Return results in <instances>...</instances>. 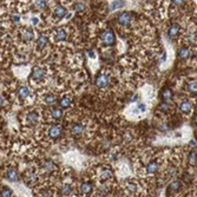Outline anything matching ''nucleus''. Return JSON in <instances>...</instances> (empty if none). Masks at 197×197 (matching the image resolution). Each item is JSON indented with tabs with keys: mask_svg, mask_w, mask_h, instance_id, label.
<instances>
[{
	"mask_svg": "<svg viewBox=\"0 0 197 197\" xmlns=\"http://www.w3.org/2000/svg\"><path fill=\"white\" fill-rule=\"evenodd\" d=\"M117 21L122 26H129L131 24V21H132V16L130 13H128V12H123V13H120L118 16Z\"/></svg>",
	"mask_w": 197,
	"mask_h": 197,
	"instance_id": "f257e3e1",
	"label": "nucleus"
},
{
	"mask_svg": "<svg viewBox=\"0 0 197 197\" xmlns=\"http://www.w3.org/2000/svg\"><path fill=\"white\" fill-rule=\"evenodd\" d=\"M101 39H102V41H103L105 45H112V44L115 43V34H113L112 31L107 30V31H105V32L102 33Z\"/></svg>",
	"mask_w": 197,
	"mask_h": 197,
	"instance_id": "f03ea898",
	"label": "nucleus"
},
{
	"mask_svg": "<svg viewBox=\"0 0 197 197\" xmlns=\"http://www.w3.org/2000/svg\"><path fill=\"white\" fill-rule=\"evenodd\" d=\"M63 133V128L60 125H52L48 129V137H51L52 139H57L61 136Z\"/></svg>",
	"mask_w": 197,
	"mask_h": 197,
	"instance_id": "7ed1b4c3",
	"label": "nucleus"
},
{
	"mask_svg": "<svg viewBox=\"0 0 197 197\" xmlns=\"http://www.w3.org/2000/svg\"><path fill=\"white\" fill-rule=\"evenodd\" d=\"M110 84V78L109 76L104 75V73H102V75H99L97 77V80H96V85L98 86L99 89H105L106 86H109Z\"/></svg>",
	"mask_w": 197,
	"mask_h": 197,
	"instance_id": "20e7f679",
	"label": "nucleus"
},
{
	"mask_svg": "<svg viewBox=\"0 0 197 197\" xmlns=\"http://www.w3.org/2000/svg\"><path fill=\"white\" fill-rule=\"evenodd\" d=\"M45 76V71L40 67H34L33 71H32V75H31V79L34 80V82H39L44 78Z\"/></svg>",
	"mask_w": 197,
	"mask_h": 197,
	"instance_id": "39448f33",
	"label": "nucleus"
},
{
	"mask_svg": "<svg viewBox=\"0 0 197 197\" xmlns=\"http://www.w3.org/2000/svg\"><path fill=\"white\" fill-rule=\"evenodd\" d=\"M65 14H66V10H65V7L61 6V5H57L56 8H54V11H53V16L56 17V19H57V20L63 19V18L65 17Z\"/></svg>",
	"mask_w": 197,
	"mask_h": 197,
	"instance_id": "423d86ee",
	"label": "nucleus"
},
{
	"mask_svg": "<svg viewBox=\"0 0 197 197\" xmlns=\"http://www.w3.org/2000/svg\"><path fill=\"white\" fill-rule=\"evenodd\" d=\"M84 131H85V126L83 124H80V123L79 124H75L71 129V133L75 137H78V136H80V135H83Z\"/></svg>",
	"mask_w": 197,
	"mask_h": 197,
	"instance_id": "0eeeda50",
	"label": "nucleus"
},
{
	"mask_svg": "<svg viewBox=\"0 0 197 197\" xmlns=\"http://www.w3.org/2000/svg\"><path fill=\"white\" fill-rule=\"evenodd\" d=\"M179 30H181V27H179L178 24H172V25L169 27V31H168L169 37L172 38V39L176 38V37L178 35V33H179Z\"/></svg>",
	"mask_w": 197,
	"mask_h": 197,
	"instance_id": "6e6552de",
	"label": "nucleus"
},
{
	"mask_svg": "<svg viewBox=\"0 0 197 197\" xmlns=\"http://www.w3.org/2000/svg\"><path fill=\"white\" fill-rule=\"evenodd\" d=\"M158 163L156 162V161H154V162H150L149 164L146 165V168H145V171H146V174H149V175H154L155 172L158 170Z\"/></svg>",
	"mask_w": 197,
	"mask_h": 197,
	"instance_id": "1a4fd4ad",
	"label": "nucleus"
},
{
	"mask_svg": "<svg viewBox=\"0 0 197 197\" xmlns=\"http://www.w3.org/2000/svg\"><path fill=\"white\" fill-rule=\"evenodd\" d=\"M54 38L57 41H63L66 39V31L64 29H58L54 32Z\"/></svg>",
	"mask_w": 197,
	"mask_h": 197,
	"instance_id": "9d476101",
	"label": "nucleus"
},
{
	"mask_svg": "<svg viewBox=\"0 0 197 197\" xmlns=\"http://www.w3.org/2000/svg\"><path fill=\"white\" fill-rule=\"evenodd\" d=\"M178 107H179V110L182 112H189L190 110L192 109V103L190 101H184V102H182L179 104Z\"/></svg>",
	"mask_w": 197,
	"mask_h": 197,
	"instance_id": "9b49d317",
	"label": "nucleus"
},
{
	"mask_svg": "<svg viewBox=\"0 0 197 197\" xmlns=\"http://www.w3.org/2000/svg\"><path fill=\"white\" fill-rule=\"evenodd\" d=\"M178 57H179V59H183V60L184 59H188L190 57V50H189V47L183 46L182 48H179Z\"/></svg>",
	"mask_w": 197,
	"mask_h": 197,
	"instance_id": "f8f14e48",
	"label": "nucleus"
},
{
	"mask_svg": "<svg viewBox=\"0 0 197 197\" xmlns=\"http://www.w3.org/2000/svg\"><path fill=\"white\" fill-rule=\"evenodd\" d=\"M50 116L52 119H60L61 116H63V111H61V109H59V107H54L51 110Z\"/></svg>",
	"mask_w": 197,
	"mask_h": 197,
	"instance_id": "ddd939ff",
	"label": "nucleus"
},
{
	"mask_svg": "<svg viewBox=\"0 0 197 197\" xmlns=\"http://www.w3.org/2000/svg\"><path fill=\"white\" fill-rule=\"evenodd\" d=\"M21 38H22V40H25V41H31L33 39V32L31 30H27V29L24 30L21 32Z\"/></svg>",
	"mask_w": 197,
	"mask_h": 197,
	"instance_id": "4468645a",
	"label": "nucleus"
},
{
	"mask_svg": "<svg viewBox=\"0 0 197 197\" xmlns=\"http://www.w3.org/2000/svg\"><path fill=\"white\" fill-rule=\"evenodd\" d=\"M5 176H6V178L10 179V181H13V182L18 181V174H17V171L13 170V169H10V170L6 172Z\"/></svg>",
	"mask_w": 197,
	"mask_h": 197,
	"instance_id": "2eb2a0df",
	"label": "nucleus"
},
{
	"mask_svg": "<svg viewBox=\"0 0 197 197\" xmlns=\"http://www.w3.org/2000/svg\"><path fill=\"white\" fill-rule=\"evenodd\" d=\"M47 41H48L47 37L41 35L40 38H39L38 40H37V48H38V50H41V48H44V47L47 45Z\"/></svg>",
	"mask_w": 197,
	"mask_h": 197,
	"instance_id": "dca6fc26",
	"label": "nucleus"
},
{
	"mask_svg": "<svg viewBox=\"0 0 197 197\" xmlns=\"http://www.w3.org/2000/svg\"><path fill=\"white\" fill-rule=\"evenodd\" d=\"M80 191L84 195H88V194H90L92 191V185L90 183H83L80 185Z\"/></svg>",
	"mask_w": 197,
	"mask_h": 197,
	"instance_id": "f3484780",
	"label": "nucleus"
},
{
	"mask_svg": "<svg viewBox=\"0 0 197 197\" xmlns=\"http://www.w3.org/2000/svg\"><path fill=\"white\" fill-rule=\"evenodd\" d=\"M44 102H45L47 105H53V104H56V102H57V98H56V96H53V94H47V96L44 97Z\"/></svg>",
	"mask_w": 197,
	"mask_h": 197,
	"instance_id": "a211bd4d",
	"label": "nucleus"
},
{
	"mask_svg": "<svg viewBox=\"0 0 197 197\" xmlns=\"http://www.w3.org/2000/svg\"><path fill=\"white\" fill-rule=\"evenodd\" d=\"M179 187H181V182L179 181H175V182H172L170 185H169L168 191L169 192H175V191H177L179 189Z\"/></svg>",
	"mask_w": 197,
	"mask_h": 197,
	"instance_id": "6ab92c4d",
	"label": "nucleus"
},
{
	"mask_svg": "<svg viewBox=\"0 0 197 197\" xmlns=\"http://www.w3.org/2000/svg\"><path fill=\"white\" fill-rule=\"evenodd\" d=\"M34 5L37 6V8L44 10V8H46L47 5H48V0H35Z\"/></svg>",
	"mask_w": 197,
	"mask_h": 197,
	"instance_id": "aec40b11",
	"label": "nucleus"
},
{
	"mask_svg": "<svg viewBox=\"0 0 197 197\" xmlns=\"http://www.w3.org/2000/svg\"><path fill=\"white\" fill-rule=\"evenodd\" d=\"M187 90L189 92H192V93H197V80H194V82H190L188 85H187Z\"/></svg>",
	"mask_w": 197,
	"mask_h": 197,
	"instance_id": "412c9836",
	"label": "nucleus"
},
{
	"mask_svg": "<svg viewBox=\"0 0 197 197\" xmlns=\"http://www.w3.org/2000/svg\"><path fill=\"white\" fill-rule=\"evenodd\" d=\"M30 96V90L26 88V86H21L19 89V97L20 98H26Z\"/></svg>",
	"mask_w": 197,
	"mask_h": 197,
	"instance_id": "4be33fe9",
	"label": "nucleus"
},
{
	"mask_svg": "<svg viewBox=\"0 0 197 197\" xmlns=\"http://www.w3.org/2000/svg\"><path fill=\"white\" fill-rule=\"evenodd\" d=\"M27 118H29V122L31 123V124H35V123L39 120V116H38V113H37V112H31L27 116Z\"/></svg>",
	"mask_w": 197,
	"mask_h": 197,
	"instance_id": "5701e85b",
	"label": "nucleus"
},
{
	"mask_svg": "<svg viewBox=\"0 0 197 197\" xmlns=\"http://www.w3.org/2000/svg\"><path fill=\"white\" fill-rule=\"evenodd\" d=\"M71 192H72L71 184H67V183L63 184V187H61V194H63V195H70Z\"/></svg>",
	"mask_w": 197,
	"mask_h": 197,
	"instance_id": "b1692460",
	"label": "nucleus"
},
{
	"mask_svg": "<svg viewBox=\"0 0 197 197\" xmlns=\"http://www.w3.org/2000/svg\"><path fill=\"white\" fill-rule=\"evenodd\" d=\"M71 105V99L69 97H64L63 99L60 101V107L61 109H66V107H69Z\"/></svg>",
	"mask_w": 197,
	"mask_h": 197,
	"instance_id": "393cba45",
	"label": "nucleus"
},
{
	"mask_svg": "<svg viewBox=\"0 0 197 197\" xmlns=\"http://www.w3.org/2000/svg\"><path fill=\"white\" fill-rule=\"evenodd\" d=\"M43 168H44V170H45L46 172H51V171L54 169V164H53L51 161H46V162L44 163Z\"/></svg>",
	"mask_w": 197,
	"mask_h": 197,
	"instance_id": "a878e982",
	"label": "nucleus"
},
{
	"mask_svg": "<svg viewBox=\"0 0 197 197\" xmlns=\"http://www.w3.org/2000/svg\"><path fill=\"white\" fill-rule=\"evenodd\" d=\"M162 97H163V101L164 102H170V99H171V97H172V93H171V91L170 90H164L163 91V93H162Z\"/></svg>",
	"mask_w": 197,
	"mask_h": 197,
	"instance_id": "bb28decb",
	"label": "nucleus"
},
{
	"mask_svg": "<svg viewBox=\"0 0 197 197\" xmlns=\"http://www.w3.org/2000/svg\"><path fill=\"white\" fill-rule=\"evenodd\" d=\"M1 197H12V190L7 187H4L1 189Z\"/></svg>",
	"mask_w": 197,
	"mask_h": 197,
	"instance_id": "cd10ccee",
	"label": "nucleus"
},
{
	"mask_svg": "<svg viewBox=\"0 0 197 197\" xmlns=\"http://www.w3.org/2000/svg\"><path fill=\"white\" fill-rule=\"evenodd\" d=\"M123 5H124V1L123 0H117V1L113 4V6L111 7V10H115V8H118V7H122Z\"/></svg>",
	"mask_w": 197,
	"mask_h": 197,
	"instance_id": "c85d7f7f",
	"label": "nucleus"
},
{
	"mask_svg": "<svg viewBox=\"0 0 197 197\" xmlns=\"http://www.w3.org/2000/svg\"><path fill=\"white\" fill-rule=\"evenodd\" d=\"M196 158H197L196 152H191V155H190V157H189V161H190L191 164H194V163L196 162Z\"/></svg>",
	"mask_w": 197,
	"mask_h": 197,
	"instance_id": "c756f323",
	"label": "nucleus"
},
{
	"mask_svg": "<svg viewBox=\"0 0 197 197\" xmlns=\"http://www.w3.org/2000/svg\"><path fill=\"white\" fill-rule=\"evenodd\" d=\"M128 189L130 190V192H135V190H136V184L129 183V184H128Z\"/></svg>",
	"mask_w": 197,
	"mask_h": 197,
	"instance_id": "7c9ffc66",
	"label": "nucleus"
},
{
	"mask_svg": "<svg viewBox=\"0 0 197 197\" xmlns=\"http://www.w3.org/2000/svg\"><path fill=\"white\" fill-rule=\"evenodd\" d=\"M84 8H85V6H84L82 3H79V4H77V5H76V11H78V12L84 11Z\"/></svg>",
	"mask_w": 197,
	"mask_h": 197,
	"instance_id": "2f4dec72",
	"label": "nucleus"
},
{
	"mask_svg": "<svg viewBox=\"0 0 197 197\" xmlns=\"http://www.w3.org/2000/svg\"><path fill=\"white\" fill-rule=\"evenodd\" d=\"M185 0H172V4L174 5H176V6H179V5H182Z\"/></svg>",
	"mask_w": 197,
	"mask_h": 197,
	"instance_id": "473e14b6",
	"label": "nucleus"
},
{
	"mask_svg": "<svg viewBox=\"0 0 197 197\" xmlns=\"http://www.w3.org/2000/svg\"><path fill=\"white\" fill-rule=\"evenodd\" d=\"M137 109H139L141 111H144V110H145V105H144V104H139V105L137 106Z\"/></svg>",
	"mask_w": 197,
	"mask_h": 197,
	"instance_id": "72a5a7b5",
	"label": "nucleus"
},
{
	"mask_svg": "<svg viewBox=\"0 0 197 197\" xmlns=\"http://www.w3.org/2000/svg\"><path fill=\"white\" fill-rule=\"evenodd\" d=\"M195 60H196V61H197V51H196V52H195Z\"/></svg>",
	"mask_w": 197,
	"mask_h": 197,
	"instance_id": "f704fd0d",
	"label": "nucleus"
},
{
	"mask_svg": "<svg viewBox=\"0 0 197 197\" xmlns=\"http://www.w3.org/2000/svg\"><path fill=\"white\" fill-rule=\"evenodd\" d=\"M195 122L197 123V115H196V117H195Z\"/></svg>",
	"mask_w": 197,
	"mask_h": 197,
	"instance_id": "c9c22d12",
	"label": "nucleus"
}]
</instances>
